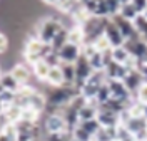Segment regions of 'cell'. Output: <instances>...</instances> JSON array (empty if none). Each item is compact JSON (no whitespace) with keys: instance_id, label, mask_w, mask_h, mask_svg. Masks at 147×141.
Wrapping results in <instances>:
<instances>
[{"instance_id":"1","label":"cell","mask_w":147,"mask_h":141,"mask_svg":"<svg viewBox=\"0 0 147 141\" xmlns=\"http://www.w3.org/2000/svg\"><path fill=\"white\" fill-rule=\"evenodd\" d=\"M34 25H35L37 34H38V40L47 46H50L54 42V39L57 37V34L64 29L59 17H44L38 22H35Z\"/></svg>"},{"instance_id":"2","label":"cell","mask_w":147,"mask_h":141,"mask_svg":"<svg viewBox=\"0 0 147 141\" xmlns=\"http://www.w3.org/2000/svg\"><path fill=\"white\" fill-rule=\"evenodd\" d=\"M52 52H54L52 47L44 44V42H40L38 39L37 40H25V47L22 50L24 56L22 57H24V62L32 67L35 62L42 61V59H47Z\"/></svg>"},{"instance_id":"3","label":"cell","mask_w":147,"mask_h":141,"mask_svg":"<svg viewBox=\"0 0 147 141\" xmlns=\"http://www.w3.org/2000/svg\"><path fill=\"white\" fill-rule=\"evenodd\" d=\"M44 131L45 134H57V133H70V128L67 121L64 119V116L60 113H54V114H45L44 121Z\"/></svg>"},{"instance_id":"4","label":"cell","mask_w":147,"mask_h":141,"mask_svg":"<svg viewBox=\"0 0 147 141\" xmlns=\"http://www.w3.org/2000/svg\"><path fill=\"white\" fill-rule=\"evenodd\" d=\"M75 66V89H80L89 79H90V76L94 74V69H92V66H90V62H89V59L84 56H80L79 57V61L74 64Z\"/></svg>"},{"instance_id":"5","label":"cell","mask_w":147,"mask_h":141,"mask_svg":"<svg viewBox=\"0 0 147 141\" xmlns=\"http://www.w3.org/2000/svg\"><path fill=\"white\" fill-rule=\"evenodd\" d=\"M104 35H105V39H107V40H109V44H110V47H112V49L125 46V39H124V35H122V32L119 30V27L112 22V19L105 20Z\"/></svg>"},{"instance_id":"6","label":"cell","mask_w":147,"mask_h":141,"mask_svg":"<svg viewBox=\"0 0 147 141\" xmlns=\"http://www.w3.org/2000/svg\"><path fill=\"white\" fill-rule=\"evenodd\" d=\"M124 47L129 50L130 57H134L139 62H144V59L147 56V44L142 37H134L130 40H125V46Z\"/></svg>"},{"instance_id":"7","label":"cell","mask_w":147,"mask_h":141,"mask_svg":"<svg viewBox=\"0 0 147 141\" xmlns=\"http://www.w3.org/2000/svg\"><path fill=\"white\" fill-rule=\"evenodd\" d=\"M107 84H109V89H110V96H112V99H117L120 103L124 104H130L132 103V99H134V96L129 93V89L125 87V84L122 82V81H107Z\"/></svg>"},{"instance_id":"8","label":"cell","mask_w":147,"mask_h":141,"mask_svg":"<svg viewBox=\"0 0 147 141\" xmlns=\"http://www.w3.org/2000/svg\"><path fill=\"white\" fill-rule=\"evenodd\" d=\"M57 56H59L60 64H75V62L79 61V57L82 56V47L74 46V44H69V42H67V44L57 52Z\"/></svg>"},{"instance_id":"9","label":"cell","mask_w":147,"mask_h":141,"mask_svg":"<svg viewBox=\"0 0 147 141\" xmlns=\"http://www.w3.org/2000/svg\"><path fill=\"white\" fill-rule=\"evenodd\" d=\"M97 121L100 123L102 128H117L120 124L119 114H115L114 111L107 109L105 106L99 108V114H97Z\"/></svg>"},{"instance_id":"10","label":"cell","mask_w":147,"mask_h":141,"mask_svg":"<svg viewBox=\"0 0 147 141\" xmlns=\"http://www.w3.org/2000/svg\"><path fill=\"white\" fill-rule=\"evenodd\" d=\"M124 84H125V87L129 89V93L134 94L137 93V89L140 87V86L146 82V79H144V76L140 74V71L139 69H132V71H129L127 76L124 77V81H122Z\"/></svg>"},{"instance_id":"11","label":"cell","mask_w":147,"mask_h":141,"mask_svg":"<svg viewBox=\"0 0 147 141\" xmlns=\"http://www.w3.org/2000/svg\"><path fill=\"white\" fill-rule=\"evenodd\" d=\"M10 72H12V76L18 81L20 86L30 84V76H34L32 74V67L28 66V64H25V62H17V64H13Z\"/></svg>"},{"instance_id":"12","label":"cell","mask_w":147,"mask_h":141,"mask_svg":"<svg viewBox=\"0 0 147 141\" xmlns=\"http://www.w3.org/2000/svg\"><path fill=\"white\" fill-rule=\"evenodd\" d=\"M112 22L119 27V30L122 32V35H124L125 40H130V39H134V37H139L137 30H136V27H134V22L124 19V17H120V15L112 17Z\"/></svg>"},{"instance_id":"13","label":"cell","mask_w":147,"mask_h":141,"mask_svg":"<svg viewBox=\"0 0 147 141\" xmlns=\"http://www.w3.org/2000/svg\"><path fill=\"white\" fill-rule=\"evenodd\" d=\"M104 72L107 76V81H124V77L127 76L129 69L122 64H117V62H110L109 66L104 69Z\"/></svg>"},{"instance_id":"14","label":"cell","mask_w":147,"mask_h":141,"mask_svg":"<svg viewBox=\"0 0 147 141\" xmlns=\"http://www.w3.org/2000/svg\"><path fill=\"white\" fill-rule=\"evenodd\" d=\"M47 87H62L65 86V79H64V72L60 66H52L50 72L47 76V81L44 82Z\"/></svg>"},{"instance_id":"15","label":"cell","mask_w":147,"mask_h":141,"mask_svg":"<svg viewBox=\"0 0 147 141\" xmlns=\"http://www.w3.org/2000/svg\"><path fill=\"white\" fill-rule=\"evenodd\" d=\"M50 69H52V66L47 62L45 59H42V61H38V62H35L32 66V74H34V77H35L38 82H45Z\"/></svg>"},{"instance_id":"16","label":"cell","mask_w":147,"mask_h":141,"mask_svg":"<svg viewBox=\"0 0 147 141\" xmlns=\"http://www.w3.org/2000/svg\"><path fill=\"white\" fill-rule=\"evenodd\" d=\"M0 118H2L3 124H5V123H12V124H15V123H18L20 121V118H22V108H18L17 104L7 106L5 111H3V114H2Z\"/></svg>"},{"instance_id":"17","label":"cell","mask_w":147,"mask_h":141,"mask_svg":"<svg viewBox=\"0 0 147 141\" xmlns=\"http://www.w3.org/2000/svg\"><path fill=\"white\" fill-rule=\"evenodd\" d=\"M67 42L74 44V46H80L82 47L85 44V34L80 25H72L69 27V34H67Z\"/></svg>"},{"instance_id":"18","label":"cell","mask_w":147,"mask_h":141,"mask_svg":"<svg viewBox=\"0 0 147 141\" xmlns=\"http://www.w3.org/2000/svg\"><path fill=\"white\" fill-rule=\"evenodd\" d=\"M110 56H112V61H114V62L122 64V66H127L129 62L132 61V57H130V54H129V50L124 46L112 49V50H110Z\"/></svg>"},{"instance_id":"19","label":"cell","mask_w":147,"mask_h":141,"mask_svg":"<svg viewBox=\"0 0 147 141\" xmlns=\"http://www.w3.org/2000/svg\"><path fill=\"white\" fill-rule=\"evenodd\" d=\"M119 15L124 17V19L130 20V22H134V20L139 17V12H137V9H136V5H134V2H122Z\"/></svg>"},{"instance_id":"20","label":"cell","mask_w":147,"mask_h":141,"mask_svg":"<svg viewBox=\"0 0 147 141\" xmlns=\"http://www.w3.org/2000/svg\"><path fill=\"white\" fill-rule=\"evenodd\" d=\"M0 82L2 86L5 87V91H12V93H17L18 89H20V84H18V81L12 76V72H3L2 77H0Z\"/></svg>"},{"instance_id":"21","label":"cell","mask_w":147,"mask_h":141,"mask_svg":"<svg viewBox=\"0 0 147 141\" xmlns=\"http://www.w3.org/2000/svg\"><path fill=\"white\" fill-rule=\"evenodd\" d=\"M40 116H42V113H38V111H35V109H32V108H24V109H22V118H20V119L30 123V124H37V126H38Z\"/></svg>"},{"instance_id":"22","label":"cell","mask_w":147,"mask_h":141,"mask_svg":"<svg viewBox=\"0 0 147 141\" xmlns=\"http://www.w3.org/2000/svg\"><path fill=\"white\" fill-rule=\"evenodd\" d=\"M64 72L65 86H75V66L74 64H60Z\"/></svg>"},{"instance_id":"23","label":"cell","mask_w":147,"mask_h":141,"mask_svg":"<svg viewBox=\"0 0 147 141\" xmlns=\"http://www.w3.org/2000/svg\"><path fill=\"white\" fill-rule=\"evenodd\" d=\"M67 34H69V29H65V27L57 34V37L54 39V42L50 44V47H52V50H54V52H59V50L67 44Z\"/></svg>"},{"instance_id":"24","label":"cell","mask_w":147,"mask_h":141,"mask_svg":"<svg viewBox=\"0 0 147 141\" xmlns=\"http://www.w3.org/2000/svg\"><path fill=\"white\" fill-rule=\"evenodd\" d=\"M70 136H72V140H77V141H94V136H90L80 124H77L70 131Z\"/></svg>"},{"instance_id":"25","label":"cell","mask_w":147,"mask_h":141,"mask_svg":"<svg viewBox=\"0 0 147 141\" xmlns=\"http://www.w3.org/2000/svg\"><path fill=\"white\" fill-rule=\"evenodd\" d=\"M90 46L94 47L97 52H102V54H104V52H109L110 49H112V47H110V44H109V40L105 39V35H100L99 39H95Z\"/></svg>"},{"instance_id":"26","label":"cell","mask_w":147,"mask_h":141,"mask_svg":"<svg viewBox=\"0 0 147 141\" xmlns=\"http://www.w3.org/2000/svg\"><path fill=\"white\" fill-rule=\"evenodd\" d=\"M134 27L137 30V35L139 37H147V19L144 15H139L137 19L134 20Z\"/></svg>"},{"instance_id":"27","label":"cell","mask_w":147,"mask_h":141,"mask_svg":"<svg viewBox=\"0 0 147 141\" xmlns=\"http://www.w3.org/2000/svg\"><path fill=\"white\" fill-rule=\"evenodd\" d=\"M79 124H80V126H82L84 129L90 134V136H95L97 133L100 131V128H102L100 123L97 121V119H92V121H84V123H79Z\"/></svg>"},{"instance_id":"28","label":"cell","mask_w":147,"mask_h":141,"mask_svg":"<svg viewBox=\"0 0 147 141\" xmlns=\"http://www.w3.org/2000/svg\"><path fill=\"white\" fill-rule=\"evenodd\" d=\"M134 99H136L139 104H142V106L147 104V81L137 89V93L134 94Z\"/></svg>"},{"instance_id":"29","label":"cell","mask_w":147,"mask_h":141,"mask_svg":"<svg viewBox=\"0 0 147 141\" xmlns=\"http://www.w3.org/2000/svg\"><path fill=\"white\" fill-rule=\"evenodd\" d=\"M10 49V39L9 35L3 32V30H0V56H3V54H7Z\"/></svg>"},{"instance_id":"30","label":"cell","mask_w":147,"mask_h":141,"mask_svg":"<svg viewBox=\"0 0 147 141\" xmlns=\"http://www.w3.org/2000/svg\"><path fill=\"white\" fill-rule=\"evenodd\" d=\"M0 141H12V140H10L9 136H5L3 133H0Z\"/></svg>"},{"instance_id":"31","label":"cell","mask_w":147,"mask_h":141,"mask_svg":"<svg viewBox=\"0 0 147 141\" xmlns=\"http://www.w3.org/2000/svg\"><path fill=\"white\" fill-rule=\"evenodd\" d=\"M3 111H5V104H3V101L0 99V116L3 114Z\"/></svg>"},{"instance_id":"32","label":"cell","mask_w":147,"mask_h":141,"mask_svg":"<svg viewBox=\"0 0 147 141\" xmlns=\"http://www.w3.org/2000/svg\"><path fill=\"white\" fill-rule=\"evenodd\" d=\"M5 93V87H3V86H2V82H0V96H2V94Z\"/></svg>"},{"instance_id":"33","label":"cell","mask_w":147,"mask_h":141,"mask_svg":"<svg viewBox=\"0 0 147 141\" xmlns=\"http://www.w3.org/2000/svg\"><path fill=\"white\" fill-rule=\"evenodd\" d=\"M144 118H146V119H147V104H146V106H144Z\"/></svg>"},{"instance_id":"34","label":"cell","mask_w":147,"mask_h":141,"mask_svg":"<svg viewBox=\"0 0 147 141\" xmlns=\"http://www.w3.org/2000/svg\"><path fill=\"white\" fill-rule=\"evenodd\" d=\"M2 128H3V121H2V118H0V133H2Z\"/></svg>"},{"instance_id":"35","label":"cell","mask_w":147,"mask_h":141,"mask_svg":"<svg viewBox=\"0 0 147 141\" xmlns=\"http://www.w3.org/2000/svg\"><path fill=\"white\" fill-rule=\"evenodd\" d=\"M2 74H3V69H2V66H0V77H2Z\"/></svg>"},{"instance_id":"36","label":"cell","mask_w":147,"mask_h":141,"mask_svg":"<svg viewBox=\"0 0 147 141\" xmlns=\"http://www.w3.org/2000/svg\"><path fill=\"white\" fill-rule=\"evenodd\" d=\"M142 64H146V66H147V56H146V59H144V62H142Z\"/></svg>"},{"instance_id":"37","label":"cell","mask_w":147,"mask_h":141,"mask_svg":"<svg viewBox=\"0 0 147 141\" xmlns=\"http://www.w3.org/2000/svg\"><path fill=\"white\" fill-rule=\"evenodd\" d=\"M142 141H147V133L144 134V140H142Z\"/></svg>"},{"instance_id":"38","label":"cell","mask_w":147,"mask_h":141,"mask_svg":"<svg viewBox=\"0 0 147 141\" xmlns=\"http://www.w3.org/2000/svg\"><path fill=\"white\" fill-rule=\"evenodd\" d=\"M70 141H77V140H72V138H70Z\"/></svg>"},{"instance_id":"39","label":"cell","mask_w":147,"mask_h":141,"mask_svg":"<svg viewBox=\"0 0 147 141\" xmlns=\"http://www.w3.org/2000/svg\"><path fill=\"white\" fill-rule=\"evenodd\" d=\"M70 138H72V136H70ZM70 138H69V140H67V141H70Z\"/></svg>"}]
</instances>
